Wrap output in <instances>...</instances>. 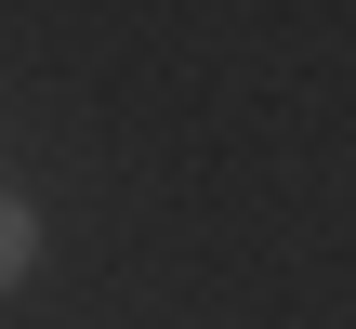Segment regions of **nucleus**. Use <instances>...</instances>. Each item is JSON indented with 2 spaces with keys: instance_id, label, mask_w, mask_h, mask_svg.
<instances>
[{
  "instance_id": "obj_1",
  "label": "nucleus",
  "mask_w": 356,
  "mask_h": 329,
  "mask_svg": "<svg viewBox=\"0 0 356 329\" xmlns=\"http://www.w3.org/2000/svg\"><path fill=\"white\" fill-rule=\"evenodd\" d=\"M26 264H40V211H26V198H0V290H13Z\"/></svg>"
}]
</instances>
